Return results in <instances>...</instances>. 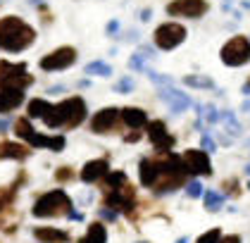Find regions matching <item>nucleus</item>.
Wrapping results in <instances>:
<instances>
[{"instance_id": "obj_47", "label": "nucleus", "mask_w": 250, "mask_h": 243, "mask_svg": "<svg viewBox=\"0 0 250 243\" xmlns=\"http://www.w3.org/2000/svg\"><path fill=\"white\" fill-rule=\"evenodd\" d=\"M62 91H64V86H53L48 93H62Z\"/></svg>"}, {"instance_id": "obj_26", "label": "nucleus", "mask_w": 250, "mask_h": 243, "mask_svg": "<svg viewBox=\"0 0 250 243\" xmlns=\"http://www.w3.org/2000/svg\"><path fill=\"white\" fill-rule=\"evenodd\" d=\"M203 198H205V207H208V212H217V210H222L224 205V196L222 193H217V191H203Z\"/></svg>"}, {"instance_id": "obj_40", "label": "nucleus", "mask_w": 250, "mask_h": 243, "mask_svg": "<svg viewBox=\"0 0 250 243\" xmlns=\"http://www.w3.org/2000/svg\"><path fill=\"white\" fill-rule=\"evenodd\" d=\"M219 243H241V236L238 234H231V236H222Z\"/></svg>"}, {"instance_id": "obj_34", "label": "nucleus", "mask_w": 250, "mask_h": 243, "mask_svg": "<svg viewBox=\"0 0 250 243\" xmlns=\"http://www.w3.org/2000/svg\"><path fill=\"white\" fill-rule=\"evenodd\" d=\"M186 193H188V198H203V184L198 179H191L186 184Z\"/></svg>"}, {"instance_id": "obj_20", "label": "nucleus", "mask_w": 250, "mask_h": 243, "mask_svg": "<svg viewBox=\"0 0 250 243\" xmlns=\"http://www.w3.org/2000/svg\"><path fill=\"white\" fill-rule=\"evenodd\" d=\"M21 103H24V91H17V88H2L0 91V112H12L17 110Z\"/></svg>"}, {"instance_id": "obj_8", "label": "nucleus", "mask_w": 250, "mask_h": 243, "mask_svg": "<svg viewBox=\"0 0 250 243\" xmlns=\"http://www.w3.org/2000/svg\"><path fill=\"white\" fill-rule=\"evenodd\" d=\"M222 62L227 67H243L250 62V41L248 36H233L222 45Z\"/></svg>"}, {"instance_id": "obj_39", "label": "nucleus", "mask_w": 250, "mask_h": 243, "mask_svg": "<svg viewBox=\"0 0 250 243\" xmlns=\"http://www.w3.org/2000/svg\"><path fill=\"white\" fill-rule=\"evenodd\" d=\"M119 26H122V24H119L117 19H110V22H107V26H105V31H107V36H115L117 31H119Z\"/></svg>"}, {"instance_id": "obj_18", "label": "nucleus", "mask_w": 250, "mask_h": 243, "mask_svg": "<svg viewBox=\"0 0 250 243\" xmlns=\"http://www.w3.org/2000/svg\"><path fill=\"white\" fill-rule=\"evenodd\" d=\"M157 174H160L157 160H153V157H143V160L138 162V181H141L143 186L153 188L155 181H157Z\"/></svg>"}, {"instance_id": "obj_52", "label": "nucleus", "mask_w": 250, "mask_h": 243, "mask_svg": "<svg viewBox=\"0 0 250 243\" xmlns=\"http://www.w3.org/2000/svg\"><path fill=\"white\" fill-rule=\"evenodd\" d=\"M141 243H143V241H141Z\"/></svg>"}, {"instance_id": "obj_45", "label": "nucleus", "mask_w": 250, "mask_h": 243, "mask_svg": "<svg viewBox=\"0 0 250 243\" xmlns=\"http://www.w3.org/2000/svg\"><path fill=\"white\" fill-rule=\"evenodd\" d=\"M241 112H250V100H248V98L243 100V105H241Z\"/></svg>"}, {"instance_id": "obj_12", "label": "nucleus", "mask_w": 250, "mask_h": 243, "mask_svg": "<svg viewBox=\"0 0 250 243\" xmlns=\"http://www.w3.org/2000/svg\"><path fill=\"white\" fill-rule=\"evenodd\" d=\"M181 162H184V167L188 174H198V177H210L212 172V162H210V155L208 153H203V150H186L184 155H181Z\"/></svg>"}, {"instance_id": "obj_37", "label": "nucleus", "mask_w": 250, "mask_h": 243, "mask_svg": "<svg viewBox=\"0 0 250 243\" xmlns=\"http://www.w3.org/2000/svg\"><path fill=\"white\" fill-rule=\"evenodd\" d=\"M55 179L58 181H69V179H74V172H72V167H60L55 172Z\"/></svg>"}, {"instance_id": "obj_17", "label": "nucleus", "mask_w": 250, "mask_h": 243, "mask_svg": "<svg viewBox=\"0 0 250 243\" xmlns=\"http://www.w3.org/2000/svg\"><path fill=\"white\" fill-rule=\"evenodd\" d=\"M119 119L129 127V129H143L146 124H148V114L146 110H141V108H134V105H129V108H124V110H119Z\"/></svg>"}, {"instance_id": "obj_16", "label": "nucleus", "mask_w": 250, "mask_h": 243, "mask_svg": "<svg viewBox=\"0 0 250 243\" xmlns=\"http://www.w3.org/2000/svg\"><path fill=\"white\" fill-rule=\"evenodd\" d=\"M110 172V162L105 157H98V160H88L83 169L79 172V179L83 184H96V181H103V177Z\"/></svg>"}, {"instance_id": "obj_46", "label": "nucleus", "mask_w": 250, "mask_h": 243, "mask_svg": "<svg viewBox=\"0 0 250 243\" xmlns=\"http://www.w3.org/2000/svg\"><path fill=\"white\" fill-rule=\"evenodd\" d=\"M77 86H79V88H88V86H91V81H88V79H81Z\"/></svg>"}, {"instance_id": "obj_50", "label": "nucleus", "mask_w": 250, "mask_h": 243, "mask_svg": "<svg viewBox=\"0 0 250 243\" xmlns=\"http://www.w3.org/2000/svg\"><path fill=\"white\" fill-rule=\"evenodd\" d=\"M248 143H250V138H248Z\"/></svg>"}, {"instance_id": "obj_44", "label": "nucleus", "mask_w": 250, "mask_h": 243, "mask_svg": "<svg viewBox=\"0 0 250 243\" xmlns=\"http://www.w3.org/2000/svg\"><path fill=\"white\" fill-rule=\"evenodd\" d=\"M241 93L246 95V98H248V95H250V79H248V81H246V84H243V88H241Z\"/></svg>"}, {"instance_id": "obj_4", "label": "nucleus", "mask_w": 250, "mask_h": 243, "mask_svg": "<svg viewBox=\"0 0 250 243\" xmlns=\"http://www.w3.org/2000/svg\"><path fill=\"white\" fill-rule=\"evenodd\" d=\"M72 210V198L62 191V188H55V191H48L43 193L39 200L31 207V215L39 217V220H53V217H67Z\"/></svg>"}, {"instance_id": "obj_29", "label": "nucleus", "mask_w": 250, "mask_h": 243, "mask_svg": "<svg viewBox=\"0 0 250 243\" xmlns=\"http://www.w3.org/2000/svg\"><path fill=\"white\" fill-rule=\"evenodd\" d=\"M143 72H146V74H148V79H150V81H155V84H157L160 88H165V86H172V76L160 74V72H155V69H148V67H146Z\"/></svg>"}, {"instance_id": "obj_36", "label": "nucleus", "mask_w": 250, "mask_h": 243, "mask_svg": "<svg viewBox=\"0 0 250 243\" xmlns=\"http://www.w3.org/2000/svg\"><path fill=\"white\" fill-rule=\"evenodd\" d=\"M224 188H227V191L222 193L224 198H227V196H233V198H236V196H241V186H238V181H236V179H227V181H224Z\"/></svg>"}, {"instance_id": "obj_43", "label": "nucleus", "mask_w": 250, "mask_h": 243, "mask_svg": "<svg viewBox=\"0 0 250 243\" xmlns=\"http://www.w3.org/2000/svg\"><path fill=\"white\" fill-rule=\"evenodd\" d=\"M150 17H153V10H150V7H146V10L141 12V19H143V22H148Z\"/></svg>"}, {"instance_id": "obj_11", "label": "nucleus", "mask_w": 250, "mask_h": 243, "mask_svg": "<svg viewBox=\"0 0 250 243\" xmlns=\"http://www.w3.org/2000/svg\"><path fill=\"white\" fill-rule=\"evenodd\" d=\"M165 10H167L169 17L200 19L210 10V5H208V0H172Z\"/></svg>"}, {"instance_id": "obj_22", "label": "nucleus", "mask_w": 250, "mask_h": 243, "mask_svg": "<svg viewBox=\"0 0 250 243\" xmlns=\"http://www.w3.org/2000/svg\"><path fill=\"white\" fill-rule=\"evenodd\" d=\"M77 243H107V229H105L103 222H93V224L88 226L86 236L79 239Z\"/></svg>"}, {"instance_id": "obj_13", "label": "nucleus", "mask_w": 250, "mask_h": 243, "mask_svg": "<svg viewBox=\"0 0 250 243\" xmlns=\"http://www.w3.org/2000/svg\"><path fill=\"white\" fill-rule=\"evenodd\" d=\"M146 127H148V138H150V143H153L155 148L160 150V153H172L176 138H174L172 133L167 131V124H165L162 119L148 122Z\"/></svg>"}, {"instance_id": "obj_28", "label": "nucleus", "mask_w": 250, "mask_h": 243, "mask_svg": "<svg viewBox=\"0 0 250 243\" xmlns=\"http://www.w3.org/2000/svg\"><path fill=\"white\" fill-rule=\"evenodd\" d=\"M134 76H122L119 81H115V93H122V95H126V93H134Z\"/></svg>"}, {"instance_id": "obj_5", "label": "nucleus", "mask_w": 250, "mask_h": 243, "mask_svg": "<svg viewBox=\"0 0 250 243\" xmlns=\"http://www.w3.org/2000/svg\"><path fill=\"white\" fill-rule=\"evenodd\" d=\"M15 133H17V138L21 141H26L31 148H48L53 150V153H62L64 146H67V138L60 133V136H45V133H39V131L31 127V122L26 119V117H21L15 122Z\"/></svg>"}, {"instance_id": "obj_42", "label": "nucleus", "mask_w": 250, "mask_h": 243, "mask_svg": "<svg viewBox=\"0 0 250 243\" xmlns=\"http://www.w3.org/2000/svg\"><path fill=\"white\" fill-rule=\"evenodd\" d=\"M67 217H69V220H77V222H81V220H83V215H81V212H77V210H69V215H67Z\"/></svg>"}, {"instance_id": "obj_14", "label": "nucleus", "mask_w": 250, "mask_h": 243, "mask_svg": "<svg viewBox=\"0 0 250 243\" xmlns=\"http://www.w3.org/2000/svg\"><path fill=\"white\" fill-rule=\"evenodd\" d=\"M117 122H119V110L117 108H103L93 114L91 131L93 133H110V131H115Z\"/></svg>"}, {"instance_id": "obj_33", "label": "nucleus", "mask_w": 250, "mask_h": 243, "mask_svg": "<svg viewBox=\"0 0 250 243\" xmlns=\"http://www.w3.org/2000/svg\"><path fill=\"white\" fill-rule=\"evenodd\" d=\"M200 150H203V153H208V155H212V153L217 150V143H214V138H212L208 131H203V138H200Z\"/></svg>"}, {"instance_id": "obj_2", "label": "nucleus", "mask_w": 250, "mask_h": 243, "mask_svg": "<svg viewBox=\"0 0 250 243\" xmlns=\"http://www.w3.org/2000/svg\"><path fill=\"white\" fill-rule=\"evenodd\" d=\"M34 41H36V31L24 19L15 17V15L0 19V48L2 50H7V53H21Z\"/></svg>"}, {"instance_id": "obj_10", "label": "nucleus", "mask_w": 250, "mask_h": 243, "mask_svg": "<svg viewBox=\"0 0 250 243\" xmlns=\"http://www.w3.org/2000/svg\"><path fill=\"white\" fill-rule=\"evenodd\" d=\"M77 48H72V45H62L58 50H53V53H48V55L41 57V69L43 72H62V69H69L74 62H77Z\"/></svg>"}, {"instance_id": "obj_25", "label": "nucleus", "mask_w": 250, "mask_h": 243, "mask_svg": "<svg viewBox=\"0 0 250 243\" xmlns=\"http://www.w3.org/2000/svg\"><path fill=\"white\" fill-rule=\"evenodd\" d=\"M219 122H224L227 131H231L233 136H241L243 127H241V122L236 119V114L231 112V110H222V112H219Z\"/></svg>"}, {"instance_id": "obj_51", "label": "nucleus", "mask_w": 250, "mask_h": 243, "mask_svg": "<svg viewBox=\"0 0 250 243\" xmlns=\"http://www.w3.org/2000/svg\"><path fill=\"white\" fill-rule=\"evenodd\" d=\"M248 41H250V38H248Z\"/></svg>"}, {"instance_id": "obj_41", "label": "nucleus", "mask_w": 250, "mask_h": 243, "mask_svg": "<svg viewBox=\"0 0 250 243\" xmlns=\"http://www.w3.org/2000/svg\"><path fill=\"white\" fill-rule=\"evenodd\" d=\"M124 141H126V143H136V141H141V133H138V131H134V133H126V136H124Z\"/></svg>"}, {"instance_id": "obj_27", "label": "nucleus", "mask_w": 250, "mask_h": 243, "mask_svg": "<svg viewBox=\"0 0 250 243\" xmlns=\"http://www.w3.org/2000/svg\"><path fill=\"white\" fill-rule=\"evenodd\" d=\"M184 84L191 88H214V81L205 74H188L184 76Z\"/></svg>"}, {"instance_id": "obj_48", "label": "nucleus", "mask_w": 250, "mask_h": 243, "mask_svg": "<svg viewBox=\"0 0 250 243\" xmlns=\"http://www.w3.org/2000/svg\"><path fill=\"white\" fill-rule=\"evenodd\" d=\"M176 243H188V239H186V236H181V239H179Z\"/></svg>"}, {"instance_id": "obj_24", "label": "nucleus", "mask_w": 250, "mask_h": 243, "mask_svg": "<svg viewBox=\"0 0 250 243\" xmlns=\"http://www.w3.org/2000/svg\"><path fill=\"white\" fill-rule=\"evenodd\" d=\"M83 74H88V76H112V67H110L107 62H103V60H93V62H88V65L83 67Z\"/></svg>"}, {"instance_id": "obj_31", "label": "nucleus", "mask_w": 250, "mask_h": 243, "mask_svg": "<svg viewBox=\"0 0 250 243\" xmlns=\"http://www.w3.org/2000/svg\"><path fill=\"white\" fill-rule=\"evenodd\" d=\"M12 198H15V186L0 188V212H2L5 207H10V203H12Z\"/></svg>"}, {"instance_id": "obj_21", "label": "nucleus", "mask_w": 250, "mask_h": 243, "mask_svg": "<svg viewBox=\"0 0 250 243\" xmlns=\"http://www.w3.org/2000/svg\"><path fill=\"white\" fill-rule=\"evenodd\" d=\"M31 155L29 146L12 143V141H2L0 143V160H26Z\"/></svg>"}, {"instance_id": "obj_49", "label": "nucleus", "mask_w": 250, "mask_h": 243, "mask_svg": "<svg viewBox=\"0 0 250 243\" xmlns=\"http://www.w3.org/2000/svg\"><path fill=\"white\" fill-rule=\"evenodd\" d=\"M246 172H248V177H250V165H248V167H246Z\"/></svg>"}, {"instance_id": "obj_19", "label": "nucleus", "mask_w": 250, "mask_h": 243, "mask_svg": "<svg viewBox=\"0 0 250 243\" xmlns=\"http://www.w3.org/2000/svg\"><path fill=\"white\" fill-rule=\"evenodd\" d=\"M34 236L41 243H67L69 241V231L58 229V226H36L34 229Z\"/></svg>"}, {"instance_id": "obj_1", "label": "nucleus", "mask_w": 250, "mask_h": 243, "mask_svg": "<svg viewBox=\"0 0 250 243\" xmlns=\"http://www.w3.org/2000/svg\"><path fill=\"white\" fill-rule=\"evenodd\" d=\"M86 112H88L86 100L79 95H72V98H64L58 105H53L50 112L43 117V122L48 129H74L79 124H83Z\"/></svg>"}, {"instance_id": "obj_38", "label": "nucleus", "mask_w": 250, "mask_h": 243, "mask_svg": "<svg viewBox=\"0 0 250 243\" xmlns=\"http://www.w3.org/2000/svg\"><path fill=\"white\" fill-rule=\"evenodd\" d=\"M103 220H110V222H115L117 217H119V212H115V210H110V207H103L100 212H98Z\"/></svg>"}, {"instance_id": "obj_30", "label": "nucleus", "mask_w": 250, "mask_h": 243, "mask_svg": "<svg viewBox=\"0 0 250 243\" xmlns=\"http://www.w3.org/2000/svg\"><path fill=\"white\" fill-rule=\"evenodd\" d=\"M219 241H222V231L219 229H210V231L200 234L195 243H219Z\"/></svg>"}, {"instance_id": "obj_23", "label": "nucleus", "mask_w": 250, "mask_h": 243, "mask_svg": "<svg viewBox=\"0 0 250 243\" xmlns=\"http://www.w3.org/2000/svg\"><path fill=\"white\" fill-rule=\"evenodd\" d=\"M50 103L45 100V98H34V100H29V105H26V112H29V117L26 119H43L45 114L50 112Z\"/></svg>"}, {"instance_id": "obj_7", "label": "nucleus", "mask_w": 250, "mask_h": 243, "mask_svg": "<svg viewBox=\"0 0 250 243\" xmlns=\"http://www.w3.org/2000/svg\"><path fill=\"white\" fill-rule=\"evenodd\" d=\"M186 36H188V31H186L184 24H179V22H165V24H160L155 29L153 41L160 50H174V48H179L186 41Z\"/></svg>"}, {"instance_id": "obj_9", "label": "nucleus", "mask_w": 250, "mask_h": 243, "mask_svg": "<svg viewBox=\"0 0 250 243\" xmlns=\"http://www.w3.org/2000/svg\"><path fill=\"white\" fill-rule=\"evenodd\" d=\"M105 207H112L115 212H124L126 217H134V210H136V193L134 188L129 186V181L124 186L119 188H110L105 191Z\"/></svg>"}, {"instance_id": "obj_6", "label": "nucleus", "mask_w": 250, "mask_h": 243, "mask_svg": "<svg viewBox=\"0 0 250 243\" xmlns=\"http://www.w3.org/2000/svg\"><path fill=\"white\" fill-rule=\"evenodd\" d=\"M34 84V76L26 74L24 62H0V91L2 88H17L24 91Z\"/></svg>"}, {"instance_id": "obj_32", "label": "nucleus", "mask_w": 250, "mask_h": 243, "mask_svg": "<svg viewBox=\"0 0 250 243\" xmlns=\"http://www.w3.org/2000/svg\"><path fill=\"white\" fill-rule=\"evenodd\" d=\"M129 69L143 72V69H146V55H143V53H134V55L129 57Z\"/></svg>"}, {"instance_id": "obj_15", "label": "nucleus", "mask_w": 250, "mask_h": 243, "mask_svg": "<svg viewBox=\"0 0 250 243\" xmlns=\"http://www.w3.org/2000/svg\"><path fill=\"white\" fill-rule=\"evenodd\" d=\"M160 98L169 105V110L174 114H181L186 112L188 108L193 105V100L188 95L184 93V91H179V88H174V86H165V88H160Z\"/></svg>"}, {"instance_id": "obj_3", "label": "nucleus", "mask_w": 250, "mask_h": 243, "mask_svg": "<svg viewBox=\"0 0 250 243\" xmlns=\"http://www.w3.org/2000/svg\"><path fill=\"white\" fill-rule=\"evenodd\" d=\"M157 167H160V174H157V181L150 191H155L157 196H165V193H174L176 188L186 186V177L188 172L184 167L181 157L174 155V153H162V157H157Z\"/></svg>"}, {"instance_id": "obj_35", "label": "nucleus", "mask_w": 250, "mask_h": 243, "mask_svg": "<svg viewBox=\"0 0 250 243\" xmlns=\"http://www.w3.org/2000/svg\"><path fill=\"white\" fill-rule=\"evenodd\" d=\"M203 117H205L210 124H217V122H219V110H217L212 103L210 105H203Z\"/></svg>"}]
</instances>
